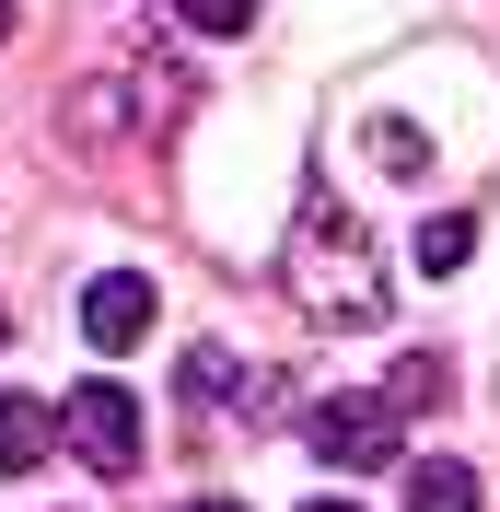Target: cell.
I'll use <instances>...</instances> for the list:
<instances>
[{
	"instance_id": "cell-1",
	"label": "cell",
	"mask_w": 500,
	"mask_h": 512,
	"mask_svg": "<svg viewBox=\"0 0 500 512\" xmlns=\"http://www.w3.org/2000/svg\"><path fill=\"white\" fill-rule=\"evenodd\" d=\"M280 280H291V303H303L314 326H384V303H396V291H384V268H373L361 210H349V198H326V187H314L303 222H291Z\"/></svg>"
},
{
	"instance_id": "cell-2",
	"label": "cell",
	"mask_w": 500,
	"mask_h": 512,
	"mask_svg": "<svg viewBox=\"0 0 500 512\" xmlns=\"http://www.w3.org/2000/svg\"><path fill=\"white\" fill-rule=\"evenodd\" d=\"M187 117V70L175 59H117V70H94L82 94L59 105V128L70 140H117V128H175Z\"/></svg>"
},
{
	"instance_id": "cell-3",
	"label": "cell",
	"mask_w": 500,
	"mask_h": 512,
	"mask_svg": "<svg viewBox=\"0 0 500 512\" xmlns=\"http://www.w3.org/2000/svg\"><path fill=\"white\" fill-rule=\"evenodd\" d=\"M314 454H326L338 478H373V466L407 454V419L384 408V396H326V408H314Z\"/></svg>"
},
{
	"instance_id": "cell-4",
	"label": "cell",
	"mask_w": 500,
	"mask_h": 512,
	"mask_svg": "<svg viewBox=\"0 0 500 512\" xmlns=\"http://www.w3.org/2000/svg\"><path fill=\"white\" fill-rule=\"evenodd\" d=\"M59 431L82 443V466H94V478H128V466H140V396H128V384H105V373L70 384Z\"/></svg>"
},
{
	"instance_id": "cell-5",
	"label": "cell",
	"mask_w": 500,
	"mask_h": 512,
	"mask_svg": "<svg viewBox=\"0 0 500 512\" xmlns=\"http://www.w3.org/2000/svg\"><path fill=\"white\" fill-rule=\"evenodd\" d=\"M82 338H94V350H128V338H152V280H140V268H105V280L82 291Z\"/></svg>"
},
{
	"instance_id": "cell-6",
	"label": "cell",
	"mask_w": 500,
	"mask_h": 512,
	"mask_svg": "<svg viewBox=\"0 0 500 512\" xmlns=\"http://www.w3.org/2000/svg\"><path fill=\"white\" fill-rule=\"evenodd\" d=\"M59 443V408H35V396H0V478H35Z\"/></svg>"
},
{
	"instance_id": "cell-7",
	"label": "cell",
	"mask_w": 500,
	"mask_h": 512,
	"mask_svg": "<svg viewBox=\"0 0 500 512\" xmlns=\"http://www.w3.org/2000/svg\"><path fill=\"white\" fill-rule=\"evenodd\" d=\"M187 396L198 408H268V373H245L233 350H187Z\"/></svg>"
},
{
	"instance_id": "cell-8",
	"label": "cell",
	"mask_w": 500,
	"mask_h": 512,
	"mask_svg": "<svg viewBox=\"0 0 500 512\" xmlns=\"http://www.w3.org/2000/svg\"><path fill=\"white\" fill-rule=\"evenodd\" d=\"M407 512H477V466L419 454V466H407Z\"/></svg>"
},
{
	"instance_id": "cell-9",
	"label": "cell",
	"mask_w": 500,
	"mask_h": 512,
	"mask_svg": "<svg viewBox=\"0 0 500 512\" xmlns=\"http://www.w3.org/2000/svg\"><path fill=\"white\" fill-rule=\"evenodd\" d=\"M361 152H373V163H396V175H431V140H419L407 117H373V128H361Z\"/></svg>"
},
{
	"instance_id": "cell-10",
	"label": "cell",
	"mask_w": 500,
	"mask_h": 512,
	"mask_svg": "<svg viewBox=\"0 0 500 512\" xmlns=\"http://www.w3.org/2000/svg\"><path fill=\"white\" fill-rule=\"evenodd\" d=\"M466 245H477V222H466V210L419 222V268H431V280H442V268H466Z\"/></svg>"
},
{
	"instance_id": "cell-11",
	"label": "cell",
	"mask_w": 500,
	"mask_h": 512,
	"mask_svg": "<svg viewBox=\"0 0 500 512\" xmlns=\"http://www.w3.org/2000/svg\"><path fill=\"white\" fill-rule=\"evenodd\" d=\"M442 396H454V373H442V361H407V373H396V396H384V408H442Z\"/></svg>"
},
{
	"instance_id": "cell-12",
	"label": "cell",
	"mask_w": 500,
	"mask_h": 512,
	"mask_svg": "<svg viewBox=\"0 0 500 512\" xmlns=\"http://www.w3.org/2000/svg\"><path fill=\"white\" fill-rule=\"evenodd\" d=\"M187 12V35H245L256 24V0H175Z\"/></svg>"
},
{
	"instance_id": "cell-13",
	"label": "cell",
	"mask_w": 500,
	"mask_h": 512,
	"mask_svg": "<svg viewBox=\"0 0 500 512\" xmlns=\"http://www.w3.org/2000/svg\"><path fill=\"white\" fill-rule=\"evenodd\" d=\"M187 512H245V501H187Z\"/></svg>"
},
{
	"instance_id": "cell-14",
	"label": "cell",
	"mask_w": 500,
	"mask_h": 512,
	"mask_svg": "<svg viewBox=\"0 0 500 512\" xmlns=\"http://www.w3.org/2000/svg\"><path fill=\"white\" fill-rule=\"evenodd\" d=\"M0 47H12V0H0Z\"/></svg>"
},
{
	"instance_id": "cell-15",
	"label": "cell",
	"mask_w": 500,
	"mask_h": 512,
	"mask_svg": "<svg viewBox=\"0 0 500 512\" xmlns=\"http://www.w3.org/2000/svg\"><path fill=\"white\" fill-rule=\"evenodd\" d=\"M314 512H349V501H314Z\"/></svg>"
},
{
	"instance_id": "cell-16",
	"label": "cell",
	"mask_w": 500,
	"mask_h": 512,
	"mask_svg": "<svg viewBox=\"0 0 500 512\" xmlns=\"http://www.w3.org/2000/svg\"><path fill=\"white\" fill-rule=\"evenodd\" d=\"M0 338H12V315H0Z\"/></svg>"
}]
</instances>
